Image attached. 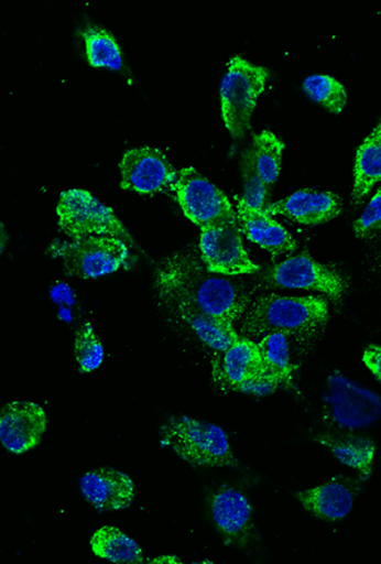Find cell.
Listing matches in <instances>:
<instances>
[{"instance_id": "cell-9", "label": "cell", "mask_w": 381, "mask_h": 564, "mask_svg": "<svg viewBox=\"0 0 381 564\" xmlns=\"http://www.w3.org/2000/svg\"><path fill=\"white\" fill-rule=\"evenodd\" d=\"M270 285L285 289L312 290L337 302L346 290V281L337 271L313 260L308 253L290 257L268 271Z\"/></svg>"}, {"instance_id": "cell-1", "label": "cell", "mask_w": 381, "mask_h": 564, "mask_svg": "<svg viewBox=\"0 0 381 564\" xmlns=\"http://www.w3.org/2000/svg\"><path fill=\"white\" fill-rule=\"evenodd\" d=\"M156 284L177 290L205 313L230 323L240 318L251 302L242 281L210 272L190 254H177L165 261Z\"/></svg>"}, {"instance_id": "cell-23", "label": "cell", "mask_w": 381, "mask_h": 564, "mask_svg": "<svg viewBox=\"0 0 381 564\" xmlns=\"http://www.w3.org/2000/svg\"><path fill=\"white\" fill-rule=\"evenodd\" d=\"M259 345L263 362V376L287 383L295 367L290 362L287 337L283 334H273L260 339Z\"/></svg>"}, {"instance_id": "cell-19", "label": "cell", "mask_w": 381, "mask_h": 564, "mask_svg": "<svg viewBox=\"0 0 381 564\" xmlns=\"http://www.w3.org/2000/svg\"><path fill=\"white\" fill-rule=\"evenodd\" d=\"M211 512L218 529L231 539L243 542L252 528V508L246 497L233 488H224L211 497Z\"/></svg>"}, {"instance_id": "cell-11", "label": "cell", "mask_w": 381, "mask_h": 564, "mask_svg": "<svg viewBox=\"0 0 381 564\" xmlns=\"http://www.w3.org/2000/svg\"><path fill=\"white\" fill-rule=\"evenodd\" d=\"M121 187L139 194L167 193L177 185V172L159 149H132L120 164Z\"/></svg>"}, {"instance_id": "cell-30", "label": "cell", "mask_w": 381, "mask_h": 564, "mask_svg": "<svg viewBox=\"0 0 381 564\" xmlns=\"http://www.w3.org/2000/svg\"><path fill=\"white\" fill-rule=\"evenodd\" d=\"M279 386L280 383L277 380L266 376H260L243 381V383H240L237 387L236 391L246 394L263 397L275 392Z\"/></svg>"}, {"instance_id": "cell-22", "label": "cell", "mask_w": 381, "mask_h": 564, "mask_svg": "<svg viewBox=\"0 0 381 564\" xmlns=\"http://www.w3.org/2000/svg\"><path fill=\"white\" fill-rule=\"evenodd\" d=\"M381 180V137L371 132L356 154L352 200L358 204Z\"/></svg>"}, {"instance_id": "cell-16", "label": "cell", "mask_w": 381, "mask_h": 564, "mask_svg": "<svg viewBox=\"0 0 381 564\" xmlns=\"http://www.w3.org/2000/svg\"><path fill=\"white\" fill-rule=\"evenodd\" d=\"M358 492L359 484L356 480L339 476L326 485L297 494L296 497L312 516L337 521L349 516Z\"/></svg>"}, {"instance_id": "cell-4", "label": "cell", "mask_w": 381, "mask_h": 564, "mask_svg": "<svg viewBox=\"0 0 381 564\" xmlns=\"http://www.w3.org/2000/svg\"><path fill=\"white\" fill-rule=\"evenodd\" d=\"M269 73L242 57H233L228 65L220 88L222 119L230 135L242 139L251 130L257 99L262 95Z\"/></svg>"}, {"instance_id": "cell-26", "label": "cell", "mask_w": 381, "mask_h": 564, "mask_svg": "<svg viewBox=\"0 0 381 564\" xmlns=\"http://www.w3.org/2000/svg\"><path fill=\"white\" fill-rule=\"evenodd\" d=\"M303 89L312 101L319 104L334 115L341 113L347 104L345 87L333 77L312 76L306 78Z\"/></svg>"}, {"instance_id": "cell-24", "label": "cell", "mask_w": 381, "mask_h": 564, "mask_svg": "<svg viewBox=\"0 0 381 564\" xmlns=\"http://www.w3.org/2000/svg\"><path fill=\"white\" fill-rule=\"evenodd\" d=\"M284 143L270 131L254 135L251 147L257 170L264 184L271 187L279 178L283 162Z\"/></svg>"}, {"instance_id": "cell-21", "label": "cell", "mask_w": 381, "mask_h": 564, "mask_svg": "<svg viewBox=\"0 0 381 564\" xmlns=\"http://www.w3.org/2000/svg\"><path fill=\"white\" fill-rule=\"evenodd\" d=\"M90 546L99 558L113 563H145L142 549L130 536L112 527H104L90 539Z\"/></svg>"}, {"instance_id": "cell-29", "label": "cell", "mask_w": 381, "mask_h": 564, "mask_svg": "<svg viewBox=\"0 0 381 564\" xmlns=\"http://www.w3.org/2000/svg\"><path fill=\"white\" fill-rule=\"evenodd\" d=\"M355 236L370 239L381 235V187L371 198L366 212L353 224Z\"/></svg>"}, {"instance_id": "cell-33", "label": "cell", "mask_w": 381, "mask_h": 564, "mask_svg": "<svg viewBox=\"0 0 381 564\" xmlns=\"http://www.w3.org/2000/svg\"><path fill=\"white\" fill-rule=\"evenodd\" d=\"M372 132H375V134L381 137V121H380L379 126L377 127V129Z\"/></svg>"}, {"instance_id": "cell-15", "label": "cell", "mask_w": 381, "mask_h": 564, "mask_svg": "<svg viewBox=\"0 0 381 564\" xmlns=\"http://www.w3.org/2000/svg\"><path fill=\"white\" fill-rule=\"evenodd\" d=\"M80 492L99 511L126 510L134 500L132 479L120 470L101 468L80 479Z\"/></svg>"}, {"instance_id": "cell-31", "label": "cell", "mask_w": 381, "mask_h": 564, "mask_svg": "<svg viewBox=\"0 0 381 564\" xmlns=\"http://www.w3.org/2000/svg\"><path fill=\"white\" fill-rule=\"evenodd\" d=\"M362 361L381 383V346H369L363 352Z\"/></svg>"}, {"instance_id": "cell-14", "label": "cell", "mask_w": 381, "mask_h": 564, "mask_svg": "<svg viewBox=\"0 0 381 564\" xmlns=\"http://www.w3.org/2000/svg\"><path fill=\"white\" fill-rule=\"evenodd\" d=\"M270 215H281L303 226H320L334 220L342 212L339 196L328 191L301 189L284 200L266 207Z\"/></svg>"}, {"instance_id": "cell-6", "label": "cell", "mask_w": 381, "mask_h": 564, "mask_svg": "<svg viewBox=\"0 0 381 564\" xmlns=\"http://www.w3.org/2000/svg\"><path fill=\"white\" fill-rule=\"evenodd\" d=\"M59 227L73 240L88 237H112L132 245V238L121 221L106 205L85 189H70L63 193L59 205Z\"/></svg>"}, {"instance_id": "cell-28", "label": "cell", "mask_w": 381, "mask_h": 564, "mask_svg": "<svg viewBox=\"0 0 381 564\" xmlns=\"http://www.w3.org/2000/svg\"><path fill=\"white\" fill-rule=\"evenodd\" d=\"M242 172L244 180V196L242 197L247 205L253 209L266 210V203L270 187L264 184L257 170L252 149H246L242 155Z\"/></svg>"}, {"instance_id": "cell-18", "label": "cell", "mask_w": 381, "mask_h": 564, "mask_svg": "<svg viewBox=\"0 0 381 564\" xmlns=\"http://www.w3.org/2000/svg\"><path fill=\"white\" fill-rule=\"evenodd\" d=\"M218 365H214V376L218 383L236 391L248 379L263 376V362L259 345L250 338L240 337L238 341L222 352Z\"/></svg>"}, {"instance_id": "cell-27", "label": "cell", "mask_w": 381, "mask_h": 564, "mask_svg": "<svg viewBox=\"0 0 381 564\" xmlns=\"http://www.w3.org/2000/svg\"><path fill=\"white\" fill-rule=\"evenodd\" d=\"M74 352L81 372H90L101 367L104 361V346L90 323H86L76 336Z\"/></svg>"}, {"instance_id": "cell-13", "label": "cell", "mask_w": 381, "mask_h": 564, "mask_svg": "<svg viewBox=\"0 0 381 564\" xmlns=\"http://www.w3.org/2000/svg\"><path fill=\"white\" fill-rule=\"evenodd\" d=\"M161 296L175 310L182 319L196 332L202 341L219 352L227 351L240 338L233 323L224 321L205 313L203 310L177 290L156 284Z\"/></svg>"}, {"instance_id": "cell-20", "label": "cell", "mask_w": 381, "mask_h": 564, "mask_svg": "<svg viewBox=\"0 0 381 564\" xmlns=\"http://www.w3.org/2000/svg\"><path fill=\"white\" fill-rule=\"evenodd\" d=\"M317 442L328 447L336 458L345 466L358 470L363 479H368L374 463L375 444L369 437L358 435H323Z\"/></svg>"}, {"instance_id": "cell-17", "label": "cell", "mask_w": 381, "mask_h": 564, "mask_svg": "<svg viewBox=\"0 0 381 564\" xmlns=\"http://www.w3.org/2000/svg\"><path fill=\"white\" fill-rule=\"evenodd\" d=\"M239 227L248 239L273 256L292 253L296 250L295 239L271 218L266 210L253 209L243 198L237 204Z\"/></svg>"}, {"instance_id": "cell-7", "label": "cell", "mask_w": 381, "mask_h": 564, "mask_svg": "<svg viewBox=\"0 0 381 564\" xmlns=\"http://www.w3.org/2000/svg\"><path fill=\"white\" fill-rule=\"evenodd\" d=\"M176 193L186 217L202 230L238 223L237 213L228 197L195 169L179 172Z\"/></svg>"}, {"instance_id": "cell-5", "label": "cell", "mask_w": 381, "mask_h": 564, "mask_svg": "<svg viewBox=\"0 0 381 564\" xmlns=\"http://www.w3.org/2000/svg\"><path fill=\"white\" fill-rule=\"evenodd\" d=\"M48 253L62 260L69 275L81 279L109 275L127 267L130 256L127 243L112 237H88L73 242L55 240Z\"/></svg>"}, {"instance_id": "cell-2", "label": "cell", "mask_w": 381, "mask_h": 564, "mask_svg": "<svg viewBox=\"0 0 381 564\" xmlns=\"http://www.w3.org/2000/svg\"><path fill=\"white\" fill-rule=\"evenodd\" d=\"M328 321V304L320 296L257 297L246 312L240 334L261 339L273 334L300 339L317 335Z\"/></svg>"}, {"instance_id": "cell-25", "label": "cell", "mask_w": 381, "mask_h": 564, "mask_svg": "<svg viewBox=\"0 0 381 564\" xmlns=\"http://www.w3.org/2000/svg\"><path fill=\"white\" fill-rule=\"evenodd\" d=\"M86 41L88 61L95 68L120 70L122 66L121 48L110 32L88 28L81 33Z\"/></svg>"}, {"instance_id": "cell-8", "label": "cell", "mask_w": 381, "mask_h": 564, "mask_svg": "<svg viewBox=\"0 0 381 564\" xmlns=\"http://www.w3.org/2000/svg\"><path fill=\"white\" fill-rule=\"evenodd\" d=\"M327 416L339 429H367L381 416V398L341 375L328 379Z\"/></svg>"}, {"instance_id": "cell-10", "label": "cell", "mask_w": 381, "mask_h": 564, "mask_svg": "<svg viewBox=\"0 0 381 564\" xmlns=\"http://www.w3.org/2000/svg\"><path fill=\"white\" fill-rule=\"evenodd\" d=\"M200 250L202 260L210 272L237 276L260 270L244 250L237 223L203 229Z\"/></svg>"}, {"instance_id": "cell-3", "label": "cell", "mask_w": 381, "mask_h": 564, "mask_svg": "<svg viewBox=\"0 0 381 564\" xmlns=\"http://www.w3.org/2000/svg\"><path fill=\"white\" fill-rule=\"evenodd\" d=\"M163 444L193 467H237L227 434L213 423L173 419L161 430Z\"/></svg>"}, {"instance_id": "cell-32", "label": "cell", "mask_w": 381, "mask_h": 564, "mask_svg": "<svg viewBox=\"0 0 381 564\" xmlns=\"http://www.w3.org/2000/svg\"><path fill=\"white\" fill-rule=\"evenodd\" d=\"M146 563H181V561L176 557H173V555H163V557L146 561Z\"/></svg>"}, {"instance_id": "cell-12", "label": "cell", "mask_w": 381, "mask_h": 564, "mask_svg": "<svg viewBox=\"0 0 381 564\" xmlns=\"http://www.w3.org/2000/svg\"><path fill=\"white\" fill-rule=\"evenodd\" d=\"M46 425V413L39 404L8 403L0 413V440L13 454L28 453L40 444Z\"/></svg>"}]
</instances>
